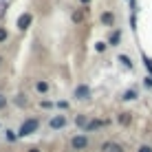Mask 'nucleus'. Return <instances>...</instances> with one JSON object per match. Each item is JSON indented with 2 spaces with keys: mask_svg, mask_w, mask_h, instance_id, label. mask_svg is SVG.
<instances>
[{
  "mask_svg": "<svg viewBox=\"0 0 152 152\" xmlns=\"http://www.w3.org/2000/svg\"><path fill=\"white\" fill-rule=\"evenodd\" d=\"M38 128H40V121H38V119H33V117H29L27 121H24L22 126H20V132H18V137H27V134H33Z\"/></svg>",
  "mask_w": 152,
  "mask_h": 152,
  "instance_id": "nucleus-1",
  "label": "nucleus"
},
{
  "mask_svg": "<svg viewBox=\"0 0 152 152\" xmlns=\"http://www.w3.org/2000/svg\"><path fill=\"white\" fill-rule=\"evenodd\" d=\"M88 145H91V141H88L86 134H75V137L71 139V148L75 150V152H84Z\"/></svg>",
  "mask_w": 152,
  "mask_h": 152,
  "instance_id": "nucleus-2",
  "label": "nucleus"
},
{
  "mask_svg": "<svg viewBox=\"0 0 152 152\" xmlns=\"http://www.w3.org/2000/svg\"><path fill=\"white\" fill-rule=\"evenodd\" d=\"M66 124H69V119H66L64 115H55V117H51V121H49V128H53V130H62Z\"/></svg>",
  "mask_w": 152,
  "mask_h": 152,
  "instance_id": "nucleus-3",
  "label": "nucleus"
},
{
  "mask_svg": "<svg viewBox=\"0 0 152 152\" xmlns=\"http://www.w3.org/2000/svg\"><path fill=\"white\" fill-rule=\"evenodd\" d=\"M31 22H33V13H22V15H20V20H18V29L20 31H27Z\"/></svg>",
  "mask_w": 152,
  "mask_h": 152,
  "instance_id": "nucleus-4",
  "label": "nucleus"
},
{
  "mask_svg": "<svg viewBox=\"0 0 152 152\" xmlns=\"http://www.w3.org/2000/svg\"><path fill=\"white\" fill-rule=\"evenodd\" d=\"M102 152H124V145L115 143V141H106V143L102 145Z\"/></svg>",
  "mask_w": 152,
  "mask_h": 152,
  "instance_id": "nucleus-5",
  "label": "nucleus"
},
{
  "mask_svg": "<svg viewBox=\"0 0 152 152\" xmlns=\"http://www.w3.org/2000/svg\"><path fill=\"white\" fill-rule=\"evenodd\" d=\"M106 124H108L106 119H91L88 126H86V132H93V130H97V128H104Z\"/></svg>",
  "mask_w": 152,
  "mask_h": 152,
  "instance_id": "nucleus-6",
  "label": "nucleus"
},
{
  "mask_svg": "<svg viewBox=\"0 0 152 152\" xmlns=\"http://www.w3.org/2000/svg\"><path fill=\"white\" fill-rule=\"evenodd\" d=\"M88 95H91V88H88L86 84H80V86L75 88V97L77 99H88Z\"/></svg>",
  "mask_w": 152,
  "mask_h": 152,
  "instance_id": "nucleus-7",
  "label": "nucleus"
},
{
  "mask_svg": "<svg viewBox=\"0 0 152 152\" xmlns=\"http://www.w3.org/2000/svg\"><path fill=\"white\" fill-rule=\"evenodd\" d=\"M86 15H88V9H77V11H73V22H75V24L84 22Z\"/></svg>",
  "mask_w": 152,
  "mask_h": 152,
  "instance_id": "nucleus-8",
  "label": "nucleus"
},
{
  "mask_svg": "<svg viewBox=\"0 0 152 152\" xmlns=\"http://www.w3.org/2000/svg\"><path fill=\"white\" fill-rule=\"evenodd\" d=\"M102 22L106 24V27H113V22H115V15L110 11H106V13H102Z\"/></svg>",
  "mask_w": 152,
  "mask_h": 152,
  "instance_id": "nucleus-9",
  "label": "nucleus"
},
{
  "mask_svg": "<svg viewBox=\"0 0 152 152\" xmlns=\"http://www.w3.org/2000/svg\"><path fill=\"white\" fill-rule=\"evenodd\" d=\"M75 124H77V126H80V128H84V130H86V126H88V119H86V117H84V115H77V119H75Z\"/></svg>",
  "mask_w": 152,
  "mask_h": 152,
  "instance_id": "nucleus-10",
  "label": "nucleus"
},
{
  "mask_svg": "<svg viewBox=\"0 0 152 152\" xmlns=\"http://www.w3.org/2000/svg\"><path fill=\"white\" fill-rule=\"evenodd\" d=\"M117 121L121 124V126H128V124H130V115H128V113H121V115L117 117Z\"/></svg>",
  "mask_w": 152,
  "mask_h": 152,
  "instance_id": "nucleus-11",
  "label": "nucleus"
},
{
  "mask_svg": "<svg viewBox=\"0 0 152 152\" xmlns=\"http://www.w3.org/2000/svg\"><path fill=\"white\" fill-rule=\"evenodd\" d=\"M35 88H38V93H46V91H49V84H46V82H38Z\"/></svg>",
  "mask_w": 152,
  "mask_h": 152,
  "instance_id": "nucleus-12",
  "label": "nucleus"
},
{
  "mask_svg": "<svg viewBox=\"0 0 152 152\" xmlns=\"http://www.w3.org/2000/svg\"><path fill=\"white\" fill-rule=\"evenodd\" d=\"M134 97H137V91H126L121 99H126V102H130V99H134Z\"/></svg>",
  "mask_w": 152,
  "mask_h": 152,
  "instance_id": "nucleus-13",
  "label": "nucleus"
},
{
  "mask_svg": "<svg viewBox=\"0 0 152 152\" xmlns=\"http://www.w3.org/2000/svg\"><path fill=\"white\" fill-rule=\"evenodd\" d=\"M119 62H124V66L132 69V62H130V57H128V55H119Z\"/></svg>",
  "mask_w": 152,
  "mask_h": 152,
  "instance_id": "nucleus-14",
  "label": "nucleus"
},
{
  "mask_svg": "<svg viewBox=\"0 0 152 152\" xmlns=\"http://www.w3.org/2000/svg\"><path fill=\"white\" fill-rule=\"evenodd\" d=\"M119 40H121V31H115V33L110 35V44H117Z\"/></svg>",
  "mask_w": 152,
  "mask_h": 152,
  "instance_id": "nucleus-15",
  "label": "nucleus"
},
{
  "mask_svg": "<svg viewBox=\"0 0 152 152\" xmlns=\"http://www.w3.org/2000/svg\"><path fill=\"white\" fill-rule=\"evenodd\" d=\"M15 139H18V134L13 130H7V141H15Z\"/></svg>",
  "mask_w": 152,
  "mask_h": 152,
  "instance_id": "nucleus-16",
  "label": "nucleus"
},
{
  "mask_svg": "<svg viewBox=\"0 0 152 152\" xmlns=\"http://www.w3.org/2000/svg\"><path fill=\"white\" fill-rule=\"evenodd\" d=\"M7 29H2V27H0V42H4V40H7Z\"/></svg>",
  "mask_w": 152,
  "mask_h": 152,
  "instance_id": "nucleus-17",
  "label": "nucleus"
},
{
  "mask_svg": "<svg viewBox=\"0 0 152 152\" xmlns=\"http://www.w3.org/2000/svg\"><path fill=\"white\" fill-rule=\"evenodd\" d=\"M4 106H7V97H4V95H2V93H0V110H2V108H4Z\"/></svg>",
  "mask_w": 152,
  "mask_h": 152,
  "instance_id": "nucleus-18",
  "label": "nucleus"
},
{
  "mask_svg": "<svg viewBox=\"0 0 152 152\" xmlns=\"http://www.w3.org/2000/svg\"><path fill=\"white\" fill-rule=\"evenodd\" d=\"M137 152H152V145H141Z\"/></svg>",
  "mask_w": 152,
  "mask_h": 152,
  "instance_id": "nucleus-19",
  "label": "nucleus"
},
{
  "mask_svg": "<svg viewBox=\"0 0 152 152\" xmlns=\"http://www.w3.org/2000/svg\"><path fill=\"white\" fill-rule=\"evenodd\" d=\"M18 104H20V106H27V99H24V95H18Z\"/></svg>",
  "mask_w": 152,
  "mask_h": 152,
  "instance_id": "nucleus-20",
  "label": "nucleus"
},
{
  "mask_svg": "<svg viewBox=\"0 0 152 152\" xmlns=\"http://www.w3.org/2000/svg\"><path fill=\"white\" fill-rule=\"evenodd\" d=\"M42 108H53V102H46L44 99V102H42Z\"/></svg>",
  "mask_w": 152,
  "mask_h": 152,
  "instance_id": "nucleus-21",
  "label": "nucleus"
},
{
  "mask_svg": "<svg viewBox=\"0 0 152 152\" xmlns=\"http://www.w3.org/2000/svg\"><path fill=\"white\" fill-rule=\"evenodd\" d=\"M145 86H152V77H145Z\"/></svg>",
  "mask_w": 152,
  "mask_h": 152,
  "instance_id": "nucleus-22",
  "label": "nucleus"
},
{
  "mask_svg": "<svg viewBox=\"0 0 152 152\" xmlns=\"http://www.w3.org/2000/svg\"><path fill=\"white\" fill-rule=\"evenodd\" d=\"M29 152H40L38 148H29Z\"/></svg>",
  "mask_w": 152,
  "mask_h": 152,
  "instance_id": "nucleus-23",
  "label": "nucleus"
},
{
  "mask_svg": "<svg viewBox=\"0 0 152 152\" xmlns=\"http://www.w3.org/2000/svg\"><path fill=\"white\" fill-rule=\"evenodd\" d=\"M82 2H84V4H88V2H91V0H82Z\"/></svg>",
  "mask_w": 152,
  "mask_h": 152,
  "instance_id": "nucleus-24",
  "label": "nucleus"
},
{
  "mask_svg": "<svg viewBox=\"0 0 152 152\" xmlns=\"http://www.w3.org/2000/svg\"><path fill=\"white\" fill-rule=\"evenodd\" d=\"M2 60H4V57H2V55H0V64H2Z\"/></svg>",
  "mask_w": 152,
  "mask_h": 152,
  "instance_id": "nucleus-25",
  "label": "nucleus"
},
{
  "mask_svg": "<svg viewBox=\"0 0 152 152\" xmlns=\"http://www.w3.org/2000/svg\"><path fill=\"white\" fill-rule=\"evenodd\" d=\"M0 128H2V126H0Z\"/></svg>",
  "mask_w": 152,
  "mask_h": 152,
  "instance_id": "nucleus-26",
  "label": "nucleus"
}]
</instances>
